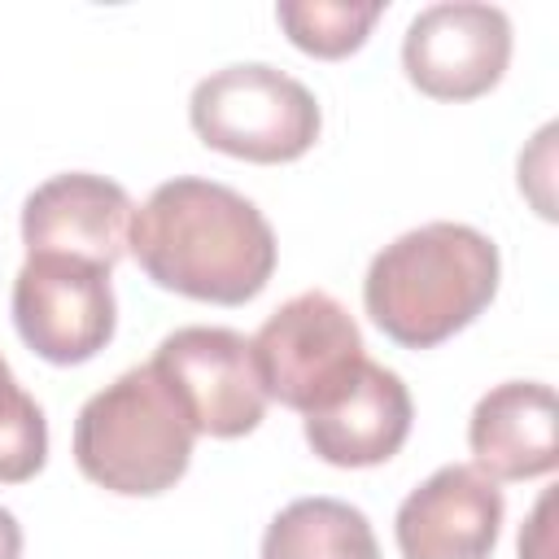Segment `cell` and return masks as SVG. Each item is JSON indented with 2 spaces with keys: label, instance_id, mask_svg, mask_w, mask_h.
<instances>
[{
  "label": "cell",
  "instance_id": "11",
  "mask_svg": "<svg viewBox=\"0 0 559 559\" xmlns=\"http://www.w3.org/2000/svg\"><path fill=\"white\" fill-rule=\"evenodd\" d=\"M411 419L415 406L402 376L367 358L341 397L306 415V441L332 467H376L402 450Z\"/></svg>",
  "mask_w": 559,
  "mask_h": 559
},
{
  "label": "cell",
  "instance_id": "10",
  "mask_svg": "<svg viewBox=\"0 0 559 559\" xmlns=\"http://www.w3.org/2000/svg\"><path fill=\"white\" fill-rule=\"evenodd\" d=\"M502 489L472 463L437 467L397 507L402 559H489L502 533Z\"/></svg>",
  "mask_w": 559,
  "mask_h": 559
},
{
  "label": "cell",
  "instance_id": "15",
  "mask_svg": "<svg viewBox=\"0 0 559 559\" xmlns=\"http://www.w3.org/2000/svg\"><path fill=\"white\" fill-rule=\"evenodd\" d=\"M48 459V419L39 402L13 380L0 354V485L31 480Z\"/></svg>",
  "mask_w": 559,
  "mask_h": 559
},
{
  "label": "cell",
  "instance_id": "13",
  "mask_svg": "<svg viewBox=\"0 0 559 559\" xmlns=\"http://www.w3.org/2000/svg\"><path fill=\"white\" fill-rule=\"evenodd\" d=\"M262 559H380L371 520L341 498H297L262 533Z\"/></svg>",
  "mask_w": 559,
  "mask_h": 559
},
{
  "label": "cell",
  "instance_id": "12",
  "mask_svg": "<svg viewBox=\"0 0 559 559\" xmlns=\"http://www.w3.org/2000/svg\"><path fill=\"white\" fill-rule=\"evenodd\" d=\"M467 445L476 472H485L489 480H533L555 472V389L542 380L493 384L467 419Z\"/></svg>",
  "mask_w": 559,
  "mask_h": 559
},
{
  "label": "cell",
  "instance_id": "14",
  "mask_svg": "<svg viewBox=\"0 0 559 559\" xmlns=\"http://www.w3.org/2000/svg\"><path fill=\"white\" fill-rule=\"evenodd\" d=\"M284 35L310 57H349L362 48L367 31L380 17V4H349V0H284L275 4Z\"/></svg>",
  "mask_w": 559,
  "mask_h": 559
},
{
  "label": "cell",
  "instance_id": "1",
  "mask_svg": "<svg viewBox=\"0 0 559 559\" xmlns=\"http://www.w3.org/2000/svg\"><path fill=\"white\" fill-rule=\"evenodd\" d=\"M140 271L192 301L245 306L275 271V231L266 214L227 183L175 175L131 214Z\"/></svg>",
  "mask_w": 559,
  "mask_h": 559
},
{
  "label": "cell",
  "instance_id": "16",
  "mask_svg": "<svg viewBox=\"0 0 559 559\" xmlns=\"http://www.w3.org/2000/svg\"><path fill=\"white\" fill-rule=\"evenodd\" d=\"M0 559H22V524L4 507H0Z\"/></svg>",
  "mask_w": 559,
  "mask_h": 559
},
{
  "label": "cell",
  "instance_id": "5",
  "mask_svg": "<svg viewBox=\"0 0 559 559\" xmlns=\"http://www.w3.org/2000/svg\"><path fill=\"white\" fill-rule=\"evenodd\" d=\"M249 349L266 397L301 415H314L332 397H341L367 362L358 323L323 288L297 293L280 310H271Z\"/></svg>",
  "mask_w": 559,
  "mask_h": 559
},
{
  "label": "cell",
  "instance_id": "8",
  "mask_svg": "<svg viewBox=\"0 0 559 559\" xmlns=\"http://www.w3.org/2000/svg\"><path fill=\"white\" fill-rule=\"evenodd\" d=\"M511 22L498 4L445 0L411 17L402 39L406 79L432 100H476L507 74Z\"/></svg>",
  "mask_w": 559,
  "mask_h": 559
},
{
  "label": "cell",
  "instance_id": "7",
  "mask_svg": "<svg viewBox=\"0 0 559 559\" xmlns=\"http://www.w3.org/2000/svg\"><path fill=\"white\" fill-rule=\"evenodd\" d=\"M13 328L44 362L96 358L118 328L109 271L74 258H26L13 280Z\"/></svg>",
  "mask_w": 559,
  "mask_h": 559
},
{
  "label": "cell",
  "instance_id": "4",
  "mask_svg": "<svg viewBox=\"0 0 559 559\" xmlns=\"http://www.w3.org/2000/svg\"><path fill=\"white\" fill-rule=\"evenodd\" d=\"M188 118L210 148L262 166L297 162L323 127L314 92L266 61H240L205 74L192 87Z\"/></svg>",
  "mask_w": 559,
  "mask_h": 559
},
{
  "label": "cell",
  "instance_id": "6",
  "mask_svg": "<svg viewBox=\"0 0 559 559\" xmlns=\"http://www.w3.org/2000/svg\"><path fill=\"white\" fill-rule=\"evenodd\" d=\"M153 371L166 380L183 406L192 432L205 437H245L262 424L266 389L258 380L253 349L231 328H175L153 354Z\"/></svg>",
  "mask_w": 559,
  "mask_h": 559
},
{
  "label": "cell",
  "instance_id": "2",
  "mask_svg": "<svg viewBox=\"0 0 559 559\" xmlns=\"http://www.w3.org/2000/svg\"><path fill=\"white\" fill-rule=\"evenodd\" d=\"M498 245L467 223H424L384 245L362 280L371 323L406 345L432 349L463 332L498 293Z\"/></svg>",
  "mask_w": 559,
  "mask_h": 559
},
{
  "label": "cell",
  "instance_id": "3",
  "mask_svg": "<svg viewBox=\"0 0 559 559\" xmlns=\"http://www.w3.org/2000/svg\"><path fill=\"white\" fill-rule=\"evenodd\" d=\"M192 424L153 362L92 393L74 419L79 472L122 498L166 493L192 463Z\"/></svg>",
  "mask_w": 559,
  "mask_h": 559
},
{
  "label": "cell",
  "instance_id": "9",
  "mask_svg": "<svg viewBox=\"0 0 559 559\" xmlns=\"http://www.w3.org/2000/svg\"><path fill=\"white\" fill-rule=\"evenodd\" d=\"M131 214L122 183L92 170L52 175L22 201L26 258H74L114 271L131 245Z\"/></svg>",
  "mask_w": 559,
  "mask_h": 559
}]
</instances>
